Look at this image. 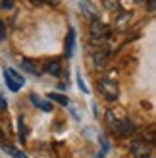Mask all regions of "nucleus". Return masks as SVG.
Segmentation results:
<instances>
[{"instance_id":"nucleus-3","label":"nucleus","mask_w":156,"mask_h":158,"mask_svg":"<svg viewBox=\"0 0 156 158\" xmlns=\"http://www.w3.org/2000/svg\"><path fill=\"white\" fill-rule=\"evenodd\" d=\"M98 91L102 93V97H106L108 100H116L118 94H120V87H118V81L102 77V79H98Z\"/></svg>"},{"instance_id":"nucleus-19","label":"nucleus","mask_w":156,"mask_h":158,"mask_svg":"<svg viewBox=\"0 0 156 158\" xmlns=\"http://www.w3.org/2000/svg\"><path fill=\"white\" fill-rule=\"evenodd\" d=\"M77 81H79V89H81V91H85V93H89V89H87V87H85V83L81 81V75H79V73H77Z\"/></svg>"},{"instance_id":"nucleus-12","label":"nucleus","mask_w":156,"mask_h":158,"mask_svg":"<svg viewBox=\"0 0 156 158\" xmlns=\"http://www.w3.org/2000/svg\"><path fill=\"white\" fill-rule=\"evenodd\" d=\"M48 98L54 100V102H58L60 106H68V102H69V100L64 97V94H60V93H50V94H48Z\"/></svg>"},{"instance_id":"nucleus-6","label":"nucleus","mask_w":156,"mask_h":158,"mask_svg":"<svg viewBox=\"0 0 156 158\" xmlns=\"http://www.w3.org/2000/svg\"><path fill=\"white\" fill-rule=\"evenodd\" d=\"M81 12L87 15L89 19H95V18H98V10L95 6H92L89 0H81Z\"/></svg>"},{"instance_id":"nucleus-21","label":"nucleus","mask_w":156,"mask_h":158,"mask_svg":"<svg viewBox=\"0 0 156 158\" xmlns=\"http://www.w3.org/2000/svg\"><path fill=\"white\" fill-rule=\"evenodd\" d=\"M29 2L33 4V6H41V4H44V2H46V0H29Z\"/></svg>"},{"instance_id":"nucleus-7","label":"nucleus","mask_w":156,"mask_h":158,"mask_svg":"<svg viewBox=\"0 0 156 158\" xmlns=\"http://www.w3.org/2000/svg\"><path fill=\"white\" fill-rule=\"evenodd\" d=\"M91 56H92V62H95V66L100 68L104 64V60L108 56V50L106 48H100V50H91Z\"/></svg>"},{"instance_id":"nucleus-4","label":"nucleus","mask_w":156,"mask_h":158,"mask_svg":"<svg viewBox=\"0 0 156 158\" xmlns=\"http://www.w3.org/2000/svg\"><path fill=\"white\" fill-rule=\"evenodd\" d=\"M4 79H6L8 89L14 91V93H18L19 87L25 83V81H23V77H21L18 72H15V69H6V72H4Z\"/></svg>"},{"instance_id":"nucleus-14","label":"nucleus","mask_w":156,"mask_h":158,"mask_svg":"<svg viewBox=\"0 0 156 158\" xmlns=\"http://www.w3.org/2000/svg\"><path fill=\"white\" fill-rule=\"evenodd\" d=\"M118 2H120V0H102L104 8H108V10H112L114 6H118Z\"/></svg>"},{"instance_id":"nucleus-17","label":"nucleus","mask_w":156,"mask_h":158,"mask_svg":"<svg viewBox=\"0 0 156 158\" xmlns=\"http://www.w3.org/2000/svg\"><path fill=\"white\" fill-rule=\"evenodd\" d=\"M23 127H25V125H23V118H19V139L21 141H23V137H25V129Z\"/></svg>"},{"instance_id":"nucleus-18","label":"nucleus","mask_w":156,"mask_h":158,"mask_svg":"<svg viewBox=\"0 0 156 158\" xmlns=\"http://www.w3.org/2000/svg\"><path fill=\"white\" fill-rule=\"evenodd\" d=\"M6 108H8V102H6V98H4V97H0V114H2V112H6Z\"/></svg>"},{"instance_id":"nucleus-16","label":"nucleus","mask_w":156,"mask_h":158,"mask_svg":"<svg viewBox=\"0 0 156 158\" xmlns=\"http://www.w3.org/2000/svg\"><path fill=\"white\" fill-rule=\"evenodd\" d=\"M129 18H131V14H129V12H127V14H123L121 18H120V23H118V25H120V27H123V25L127 23V19H129Z\"/></svg>"},{"instance_id":"nucleus-13","label":"nucleus","mask_w":156,"mask_h":158,"mask_svg":"<svg viewBox=\"0 0 156 158\" xmlns=\"http://www.w3.org/2000/svg\"><path fill=\"white\" fill-rule=\"evenodd\" d=\"M2 148H4V151H6L8 154H12L14 158H27V156L23 154V152H19V151H15V148H12V147H6V145H4Z\"/></svg>"},{"instance_id":"nucleus-5","label":"nucleus","mask_w":156,"mask_h":158,"mask_svg":"<svg viewBox=\"0 0 156 158\" xmlns=\"http://www.w3.org/2000/svg\"><path fill=\"white\" fill-rule=\"evenodd\" d=\"M149 151H150V147H146V143H145V141H135V143L131 145V152H133L137 158L149 156Z\"/></svg>"},{"instance_id":"nucleus-22","label":"nucleus","mask_w":156,"mask_h":158,"mask_svg":"<svg viewBox=\"0 0 156 158\" xmlns=\"http://www.w3.org/2000/svg\"><path fill=\"white\" fill-rule=\"evenodd\" d=\"M143 158H152V156H150V154H149V156H143Z\"/></svg>"},{"instance_id":"nucleus-8","label":"nucleus","mask_w":156,"mask_h":158,"mask_svg":"<svg viewBox=\"0 0 156 158\" xmlns=\"http://www.w3.org/2000/svg\"><path fill=\"white\" fill-rule=\"evenodd\" d=\"M21 68L25 69V72L33 73V75H39V73H41V69H39L37 62H33V60H27V58H23V60H21Z\"/></svg>"},{"instance_id":"nucleus-15","label":"nucleus","mask_w":156,"mask_h":158,"mask_svg":"<svg viewBox=\"0 0 156 158\" xmlns=\"http://www.w3.org/2000/svg\"><path fill=\"white\" fill-rule=\"evenodd\" d=\"M0 6H2L4 10H10V8L14 6V0H0Z\"/></svg>"},{"instance_id":"nucleus-1","label":"nucleus","mask_w":156,"mask_h":158,"mask_svg":"<svg viewBox=\"0 0 156 158\" xmlns=\"http://www.w3.org/2000/svg\"><path fill=\"white\" fill-rule=\"evenodd\" d=\"M108 123H110L112 131L116 133L118 137H129L131 133L135 131V125L133 122L125 116H116V110H108Z\"/></svg>"},{"instance_id":"nucleus-2","label":"nucleus","mask_w":156,"mask_h":158,"mask_svg":"<svg viewBox=\"0 0 156 158\" xmlns=\"http://www.w3.org/2000/svg\"><path fill=\"white\" fill-rule=\"evenodd\" d=\"M110 37V27L106 25V23H102L98 18L95 19H91V39H92V43H104L106 39Z\"/></svg>"},{"instance_id":"nucleus-20","label":"nucleus","mask_w":156,"mask_h":158,"mask_svg":"<svg viewBox=\"0 0 156 158\" xmlns=\"http://www.w3.org/2000/svg\"><path fill=\"white\" fill-rule=\"evenodd\" d=\"M4 35H6V27H4L2 19H0V41H2V39H4Z\"/></svg>"},{"instance_id":"nucleus-11","label":"nucleus","mask_w":156,"mask_h":158,"mask_svg":"<svg viewBox=\"0 0 156 158\" xmlns=\"http://www.w3.org/2000/svg\"><path fill=\"white\" fill-rule=\"evenodd\" d=\"M44 72L50 73V75H58V73H60V60H50V62H46Z\"/></svg>"},{"instance_id":"nucleus-10","label":"nucleus","mask_w":156,"mask_h":158,"mask_svg":"<svg viewBox=\"0 0 156 158\" xmlns=\"http://www.w3.org/2000/svg\"><path fill=\"white\" fill-rule=\"evenodd\" d=\"M73 48H75V29H69L68 41H66V54H68V56L73 54Z\"/></svg>"},{"instance_id":"nucleus-9","label":"nucleus","mask_w":156,"mask_h":158,"mask_svg":"<svg viewBox=\"0 0 156 158\" xmlns=\"http://www.w3.org/2000/svg\"><path fill=\"white\" fill-rule=\"evenodd\" d=\"M31 102H33L35 106H39L41 110H44V112H52V104L48 100H43V98H39L37 94H31Z\"/></svg>"}]
</instances>
